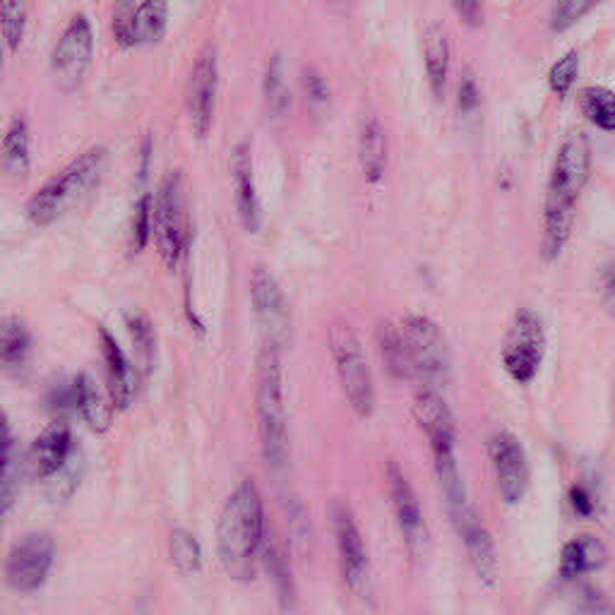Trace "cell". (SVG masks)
<instances>
[{
	"label": "cell",
	"mask_w": 615,
	"mask_h": 615,
	"mask_svg": "<svg viewBox=\"0 0 615 615\" xmlns=\"http://www.w3.org/2000/svg\"><path fill=\"white\" fill-rule=\"evenodd\" d=\"M27 32V0H0V37L10 51H20Z\"/></svg>",
	"instance_id": "33"
},
{
	"label": "cell",
	"mask_w": 615,
	"mask_h": 615,
	"mask_svg": "<svg viewBox=\"0 0 615 615\" xmlns=\"http://www.w3.org/2000/svg\"><path fill=\"white\" fill-rule=\"evenodd\" d=\"M457 102H460V109L464 113H474L479 109V84L474 80V75H464L460 82V90H457Z\"/></svg>",
	"instance_id": "42"
},
{
	"label": "cell",
	"mask_w": 615,
	"mask_h": 615,
	"mask_svg": "<svg viewBox=\"0 0 615 615\" xmlns=\"http://www.w3.org/2000/svg\"><path fill=\"white\" fill-rule=\"evenodd\" d=\"M332 526L341 561V577L353 592H363L368 584V553L361 529L351 517V512L341 505L332 512Z\"/></svg>",
	"instance_id": "15"
},
{
	"label": "cell",
	"mask_w": 615,
	"mask_h": 615,
	"mask_svg": "<svg viewBox=\"0 0 615 615\" xmlns=\"http://www.w3.org/2000/svg\"><path fill=\"white\" fill-rule=\"evenodd\" d=\"M168 0H142L135 6V44H154L166 32Z\"/></svg>",
	"instance_id": "29"
},
{
	"label": "cell",
	"mask_w": 615,
	"mask_h": 615,
	"mask_svg": "<svg viewBox=\"0 0 615 615\" xmlns=\"http://www.w3.org/2000/svg\"><path fill=\"white\" fill-rule=\"evenodd\" d=\"M217 82H219V70L214 51H205L195 61L188 80V119L191 127L197 137H207L212 119H214V99H217Z\"/></svg>",
	"instance_id": "14"
},
{
	"label": "cell",
	"mask_w": 615,
	"mask_h": 615,
	"mask_svg": "<svg viewBox=\"0 0 615 615\" xmlns=\"http://www.w3.org/2000/svg\"><path fill=\"white\" fill-rule=\"evenodd\" d=\"M135 6L133 3H121L113 12V37L121 47H135Z\"/></svg>",
	"instance_id": "39"
},
{
	"label": "cell",
	"mask_w": 615,
	"mask_h": 615,
	"mask_svg": "<svg viewBox=\"0 0 615 615\" xmlns=\"http://www.w3.org/2000/svg\"><path fill=\"white\" fill-rule=\"evenodd\" d=\"M423 65L433 96L442 99L450 75V39L440 24L428 27L423 37Z\"/></svg>",
	"instance_id": "23"
},
{
	"label": "cell",
	"mask_w": 615,
	"mask_h": 615,
	"mask_svg": "<svg viewBox=\"0 0 615 615\" xmlns=\"http://www.w3.org/2000/svg\"><path fill=\"white\" fill-rule=\"evenodd\" d=\"M55 546L49 534H27L6 557V582L12 592L30 594L44 586L51 565H53Z\"/></svg>",
	"instance_id": "11"
},
{
	"label": "cell",
	"mask_w": 615,
	"mask_h": 615,
	"mask_svg": "<svg viewBox=\"0 0 615 615\" xmlns=\"http://www.w3.org/2000/svg\"><path fill=\"white\" fill-rule=\"evenodd\" d=\"M75 413L88 423L94 433H106L111 426V407L106 397L99 392L90 376L75 378Z\"/></svg>",
	"instance_id": "25"
},
{
	"label": "cell",
	"mask_w": 615,
	"mask_h": 615,
	"mask_svg": "<svg viewBox=\"0 0 615 615\" xmlns=\"http://www.w3.org/2000/svg\"><path fill=\"white\" fill-rule=\"evenodd\" d=\"M260 557H263L265 570H267V575L271 580V586H275L279 604L284 608H289L294 604V598H296L294 572L289 567V557H286V553L277 546L275 541H269V539H265V546H263Z\"/></svg>",
	"instance_id": "27"
},
{
	"label": "cell",
	"mask_w": 615,
	"mask_h": 615,
	"mask_svg": "<svg viewBox=\"0 0 615 615\" xmlns=\"http://www.w3.org/2000/svg\"><path fill=\"white\" fill-rule=\"evenodd\" d=\"M125 325H127V332H131V337H133L137 361H140L142 370L150 373L152 366H154V349H156L154 327H152L150 318L142 316V312H127Z\"/></svg>",
	"instance_id": "34"
},
{
	"label": "cell",
	"mask_w": 615,
	"mask_h": 615,
	"mask_svg": "<svg viewBox=\"0 0 615 615\" xmlns=\"http://www.w3.org/2000/svg\"><path fill=\"white\" fill-rule=\"evenodd\" d=\"M300 88H304V94L310 104H325L327 99H330V88H327V82L322 78V73L318 68L306 65L304 73H300Z\"/></svg>",
	"instance_id": "38"
},
{
	"label": "cell",
	"mask_w": 615,
	"mask_h": 615,
	"mask_svg": "<svg viewBox=\"0 0 615 615\" xmlns=\"http://www.w3.org/2000/svg\"><path fill=\"white\" fill-rule=\"evenodd\" d=\"M596 0H555L551 12V30L565 32L572 24H577L586 12L594 8Z\"/></svg>",
	"instance_id": "36"
},
{
	"label": "cell",
	"mask_w": 615,
	"mask_h": 615,
	"mask_svg": "<svg viewBox=\"0 0 615 615\" xmlns=\"http://www.w3.org/2000/svg\"><path fill=\"white\" fill-rule=\"evenodd\" d=\"M567 500H570V508L575 510L580 517H594L596 512V498L592 493L590 485H582L575 483L572 489L567 491Z\"/></svg>",
	"instance_id": "40"
},
{
	"label": "cell",
	"mask_w": 615,
	"mask_h": 615,
	"mask_svg": "<svg viewBox=\"0 0 615 615\" xmlns=\"http://www.w3.org/2000/svg\"><path fill=\"white\" fill-rule=\"evenodd\" d=\"M385 479H388L390 500H392L399 529H402V539H404V546L409 551L411 563H423L431 539H428V529L423 522L421 500H419L417 491H413L409 479L404 476L402 467H399L397 462L390 460L388 467H385Z\"/></svg>",
	"instance_id": "10"
},
{
	"label": "cell",
	"mask_w": 615,
	"mask_h": 615,
	"mask_svg": "<svg viewBox=\"0 0 615 615\" xmlns=\"http://www.w3.org/2000/svg\"><path fill=\"white\" fill-rule=\"evenodd\" d=\"M250 296L255 316L260 320L263 330L267 332V339L275 341V337H279L286 327V300L281 286L265 267H257L253 271Z\"/></svg>",
	"instance_id": "18"
},
{
	"label": "cell",
	"mask_w": 615,
	"mask_h": 615,
	"mask_svg": "<svg viewBox=\"0 0 615 615\" xmlns=\"http://www.w3.org/2000/svg\"><path fill=\"white\" fill-rule=\"evenodd\" d=\"M402 337L409 353L411 376L440 390L452 373V353L440 325L426 316H407Z\"/></svg>",
	"instance_id": "7"
},
{
	"label": "cell",
	"mask_w": 615,
	"mask_h": 615,
	"mask_svg": "<svg viewBox=\"0 0 615 615\" xmlns=\"http://www.w3.org/2000/svg\"><path fill=\"white\" fill-rule=\"evenodd\" d=\"M232 171H234V191H236L238 217H240L243 226L248 228V232H257V228H260V199H257V193H255L253 154H250L248 142H243V145H238L234 150Z\"/></svg>",
	"instance_id": "20"
},
{
	"label": "cell",
	"mask_w": 615,
	"mask_h": 615,
	"mask_svg": "<svg viewBox=\"0 0 615 615\" xmlns=\"http://www.w3.org/2000/svg\"><path fill=\"white\" fill-rule=\"evenodd\" d=\"M109 154L104 147H92L82 152L78 160L55 174L44 188L32 195L27 214L37 226H49L59 222L65 212L73 209L94 185L102 181Z\"/></svg>",
	"instance_id": "4"
},
{
	"label": "cell",
	"mask_w": 615,
	"mask_h": 615,
	"mask_svg": "<svg viewBox=\"0 0 615 615\" xmlns=\"http://www.w3.org/2000/svg\"><path fill=\"white\" fill-rule=\"evenodd\" d=\"M255 419L265 462L281 471L289 460V428H286L281 351L277 341H265L255 366Z\"/></svg>",
	"instance_id": "3"
},
{
	"label": "cell",
	"mask_w": 615,
	"mask_h": 615,
	"mask_svg": "<svg viewBox=\"0 0 615 615\" xmlns=\"http://www.w3.org/2000/svg\"><path fill=\"white\" fill-rule=\"evenodd\" d=\"M580 106L584 116L590 119L598 131L615 133V92L601 88V84H592L580 92Z\"/></svg>",
	"instance_id": "30"
},
{
	"label": "cell",
	"mask_w": 615,
	"mask_h": 615,
	"mask_svg": "<svg viewBox=\"0 0 615 615\" xmlns=\"http://www.w3.org/2000/svg\"><path fill=\"white\" fill-rule=\"evenodd\" d=\"M94 55L92 24L84 16H75L65 24L51 53V75L61 90H75L88 75Z\"/></svg>",
	"instance_id": "9"
},
{
	"label": "cell",
	"mask_w": 615,
	"mask_h": 615,
	"mask_svg": "<svg viewBox=\"0 0 615 615\" xmlns=\"http://www.w3.org/2000/svg\"><path fill=\"white\" fill-rule=\"evenodd\" d=\"M0 70H3V47H0Z\"/></svg>",
	"instance_id": "45"
},
{
	"label": "cell",
	"mask_w": 615,
	"mask_h": 615,
	"mask_svg": "<svg viewBox=\"0 0 615 615\" xmlns=\"http://www.w3.org/2000/svg\"><path fill=\"white\" fill-rule=\"evenodd\" d=\"M99 347H102L104 356V368H106V385H109V399L113 409L125 411L135 402L137 397V370L133 363L127 361V356L123 353V347L119 345V339L113 337L109 330H99Z\"/></svg>",
	"instance_id": "16"
},
{
	"label": "cell",
	"mask_w": 615,
	"mask_h": 615,
	"mask_svg": "<svg viewBox=\"0 0 615 615\" xmlns=\"http://www.w3.org/2000/svg\"><path fill=\"white\" fill-rule=\"evenodd\" d=\"M608 563V546L594 534H580L570 539L561 551V575L565 580H580L592 575Z\"/></svg>",
	"instance_id": "21"
},
{
	"label": "cell",
	"mask_w": 615,
	"mask_h": 615,
	"mask_svg": "<svg viewBox=\"0 0 615 615\" xmlns=\"http://www.w3.org/2000/svg\"><path fill=\"white\" fill-rule=\"evenodd\" d=\"M378 345H380L382 363H385V368H388V373L397 380L411 378V363H409V353H407L402 330H397L390 320H382L378 327Z\"/></svg>",
	"instance_id": "28"
},
{
	"label": "cell",
	"mask_w": 615,
	"mask_h": 615,
	"mask_svg": "<svg viewBox=\"0 0 615 615\" xmlns=\"http://www.w3.org/2000/svg\"><path fill=\"white\" fill-rule=\"evenodd\" d=\"M592 174V140L582 131H572L555 154L553 174L549 181L546 203H543L541 255L555 260L567 246L575 226L577 203Z\"/></svg>",
	"instance_id": "1"
},
{
	"label": "cell",
	"mask_w": 615,
	"mask_h": 615,
	"mask_svg": "<svg viewBox=\"0 0 615 615\" xmlns=\"http://www.w3.org/2000/svg\"><path fill=\"white\" fill-rule=\"evenodd\" d=\"M457 534H460L467 555L471 561V567H474L476 577L485 584V586H495L498 582V549H495V539L491 536L489 529L479 520V514L471 510L467 512L462 520L454 522Z\"/></svg>",
	"instance_id": "17"
},
{
	"label": "cell",
	"mask_w": 615,
	"mask_h": 615,
	"mask_svg": "<svg viewBox=\"0 0 615 615\" xmlns=\"http://www.w3.org/2000/svg\"><path fill=\"white\" fill-rule=\"evenodd\" d=\"M0 168L12 181H24L32 168V137L30 123L24 119H16L0 142Z\"/></svg>",
	"instance_id": "22"
},
{
	"label": "cell",
	"mask_w": 615,
	"mask_h": 615,
	"mask_svg": "<svg viewBox=\"0 0 615 615\" xmlns=\"http://www.w3.org/2000/svg\"><path fill=\"white\" fill-rule=\"evenodd\" d=\"M543 349H546V332H543L539 312L520 308L514 312L503 341V351H500L505 373L520 385L532 382L539 376Z\"/></svg>",
	"instance_id": "8"
},
{
	"label": "cell",
	"mask_w": 615,
	"mask_h": 615,
	"mask_svg": "<svg viewBox=\"0 0 615 615\" xmlns=\"http://www.w3.org/2000/svg\"><path fill=\"white\" fill-rule=\"evenodd\" d=\"M485 450H489L495 469L500 498L508 505L520 503L529 489V462L522 442L508 431H495L485 442Z\"/></svg>",
	"instance_id": "12"
},
{
	"label": "cell",
	"mask_w": 615,
	"mask_h": 615,
	"mask_svg": "<svg viewBox=\"0 0 615 615\" xmlns=\"http://www.w3.org/2000/svg\"><path fill=\"white\" fill-rule=\"evenodd\" d=\"M152 236L168 267H176L188 253L191 214L185 183L178 171L162 183L156 199H152Z\"/></svg>",
	"instance_id": "6"
},
{
	"label": "cell",
	"mask_w": 615,
	"mask_h": 615,
	"mask_svg": "<svg viewBox=\"0 0 615 615\" xmlns=\"http://www.w3.org/2000/svg\"><path fill=\"white\" fill-rule=\"evenodd\" d=\"M168 555L171 563L185 577L197 575L203 570V549H199L197 539L188 532V529H174L168 534Z\"/></svg>",
	"instance_id": "31"
},
{
	"label": "cell",
	"mask_w": 615,
	"mask_h": 615,
	"mask_svg": "<svg viewBox=\"0 0 615 615\" xmlns=\"http://www.w3.org/2000/svg\"><path fill=\"white\" fill-rule=\"evenodd\" d=\"M70 454H73V435L68 433V428H49L32 442L30 469L39 479H53L68 467Z\"/></svg>",
	"instance_id": "19"
},
{
	"label": "cell",
	"mask_w": 615,
	"mask_h": 615,
	"mask_svg": "<svg viewBox=\"0 0 615 615\" xmlns=\"http://www.w3.org/2000/svg\"><path fill=\"white\" fill-rule=\"evenodd\" d=\"M327 341H330L332 363L345 397L359 417L368 419L376 411V385L373 376H370L359 332L349 322L339 320L330 327V339Z\"/></svg>",
	"instance_id": "5"
},
{
	"label": "cell",
	"mask_w": 615,
	"mask_h": 615,
	"mask_svg": "<svg viewBox=\"0 0 615 615\" xmlns=\"http://www.w3.org/2000/svg\"><path fill=\"white\" fill-rule=\"evenodd\" d=\"M330 3H332V8H335L337 12H347V10L351 8L353 0H330Z\"/></svg>",
	"instance_id": "44"
},
{
	"label": "cell",
	"mask_w": 615,
	"mask_h": 615,
	"mask_svg": "<svg viewBox=\"0 0 615 615\" xmlns=\"http://www.w3.org/2000/svg\"><path fill=\"white\" fill-rule=\"evenodd\" d=\"M152 240V195H142L135 205L133 226H131V248L142 253Z\"/></svg>",
	"instance_id": "37"
},
{
	"label": "cell",
	"mask_w": 615,
	"mask_h": 615,
	"mask_svg": "<svg viewBox=\"0 0 615 615\" xmlns=\"http://www.w3.org/2000/svg\"><path fill=\"white\" fill-rule=\"evenodd\" d=\"M577 75H580V53L577 51H570V53H565L563 59L551 68L549 88L557 96H567L570 90L575 88Z\"/></svg>",
	"instance_id": "35"
},
{
	"label": "cell",
	"mask_w": 615,
	"mask_h": 615,
	"mask_svg": "<svg viewBox=\"0 0 615 615\" xmlns=\"http://www.w3.org/2000/svg\"><path fill=\"white\" fill-rule=\"evenodd\" d=\"M359 164L368 183H378L388 166V135L378 119H368L359 140Z\"/></svg>",
	"instance_id": "24"
},
{
	"label": "cell",
	"mask_w": 615,
	"mask_h": 615,
	"mask_svg": "<svg viewBox=\"0 0 615 615\" xmlns=\"http://www.w3.org/2000/svg\"><path fill=\"white\" fill-rule=\"evenodd\" d=\"M454 6L457 16L467 24V27H479L483 20V6L481 0H450Z\"/></svg>",
	"instance_id": "43"
},
{
	"label": "cell",
	"mask_w": 615,
	"mask_h": 615,
	"mask_svg": "<svg viewBox=\"0 0 615 615\" xmlns=\"http://www.w3.org/2000/svg\"><path fill=\"white\" fill-rule=\"evenodd\" d=\"M265 539L267 522L263 495L253 481H243L226 498L217 522V553L226 575L240 584L250 582Z\"/></svg>",
	"instance_id": "2"
},
{
	"label": "cell",
	"mask_w": 615,
	"mask_h": 615,
	"mask_svg": "<svg viewBox=\"0 0 615 615\" xmlns=\"http://www.w3.org/2000/svg\"><path fill=\"white\" fill-rule=\"evenodd\" d=\"M413 419L421 426L428 438L433 454L457 452V421L445 397L431 385H421V390L413 397Z\"/></svg>",
	"instance_id": "13"
},
{
	"label": "cell",
	"mask_w": 615,
	"mask_h": 615,
	"mask_svg": "<svg viewBox=\"0 0 615 615\" xmlns=\"http://www.w3.org/2000/svg\"><path fill=\"white\" fill-rule=\"evenodd\" d=\"M265 99H267V109L271 111V116H286L291 104V92H289V82H286V73H284V59L279 53H275L269 59L267 65V75H265Z\"/></svg>",
	"instance_id": "32"
},
{
	"label": "cell",
	"mask_w": 615,
	"mask_h": 615,
	"mask_svg": "<svg viewBox=\"0 0 615 615\" xmlns=\"http://www.w3.org/2000/svg\"><path fill=\"white\" fill-rule=\"evenodd\" d=\"M32 349V335L27 330V325L8 316L0 320V366L3 368H20Z\"/></svg>",
	"instance_id": "26"
},
{
	"label": "cell",
	"mask_w": 615,
	"mask_h": 615,
	"mask_svg": "<svg viewBox=\"0 0 615 615\" xmlns=\"http://www.w3.org/2000/svg\"><path fill=\"white\" fill-rule=\"evenodd\" d=\"M598 296H601V304H604V308L615 318V263L601 269Z\"/></svg>",
	"instance_id": "41"
}]
</instances>
